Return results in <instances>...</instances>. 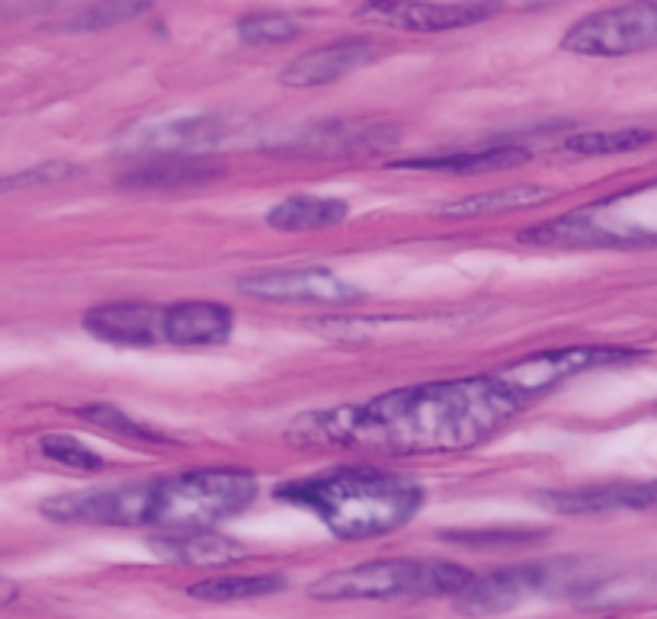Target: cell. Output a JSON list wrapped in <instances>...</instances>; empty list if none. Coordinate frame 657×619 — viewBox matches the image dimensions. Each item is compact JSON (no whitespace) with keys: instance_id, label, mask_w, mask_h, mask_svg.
<instances>
[{"instance_id":"cell-1","label":"cell","mask_w":657,"mask_h":619,"mask_svg":"<svg viewBox=\"0 0 657 619\" xmlns=\"http://www.w3.org/2000/svg\"><path fill=\"white\" fill-rule=\"evenodd\" d=\"M523 405L491 375L423 382L363 405L298 417L288 440L378 455L465 453L494 437Z\"/></svg>"},{"instance_id":"cell-2","label":"cell","mask_w":657,"mask_h":619,"mask_svg":"<svg viewBox=\"0 0 657 619\" xmlns=\"http://www.w3.org/2000/svg\"><path fill=\"white\" fill-rule=\"evenodd\" d=\"M273 495L311 510L333 537L375 539L401 530L423 504V488L378 469H333L311 479H292Z\"/></svg>"},{"instance_id":"cell-3","label":"cell","mask_w":657,"mask_h":619,"mask_svg":"<svg viewBox=\"0 0 657 619\" xmlns=\"http://www.w3.org/2000/svg\"><path fill=\"white\" fill-rule=\"evenodd\" d=\"M257 497V479L247 469H190L138 485V527L165 533H196L238 517Z\"/></svg>"},{"instance_id":"cell-4","label":"cell","mask_w":657,"mask_h":619,"mask_svg":"<svg viewBox=\"0 0 657 619\" xmlns=\"http://www.w3.org/2000/svg\"><path fill=\"white\" fill-rule=\"evenodd\" d=\"M475 575L443 559H378L318 578L315 600H398V597H458Z\"/></svg>"},{"instance_id":"cell-5","label":"cell","mask_w":657,"mask_h":619,"mask_svg":"<svg viewBox=\"0 0 657 619\" xmlns=\"http://www.w3.org/2000/svg\"><path fill=\"white\" fill-rule=\"evenodd\" d=\"M657 45V0L597 10L565 33L562 48L590 58H619Z\"/></svg>"},{"instance_id":"cell-6","label":"cell","mask_w":657,"mask_h":619,"mask_svg":"<svg viewBox=\"0 0 657 619\" xmlns=\"http://www.w3.org/2000/svg\"><path fill=\"white\" fill-rule=\"evenodd\" d=\"M635 357H638L635 350H619V347H562V350H545V353H533L520 363H510V367L494 372V379L520 405H526L580 372L628 363Z\"/></svg>"},{"instance_id":"cell-7","label":"cell","mask_w":657,"mask_h":619,"mask_svg":"<svg viewBox=\"0 0 657 619\" xmlns=\"http://www.w3.org/2000/svg\"><path fill=\"white\" fill-rule=\"evenodd\" d=\"M571 578H577L575 562H533V565L500 569L485 578L472 581L455 597V610L465 617H497L520 607L533 594H548L555 587H565Z\"/></svg>"},{"instance_id":"cell-8","label":"cell","mask_w":657,"mask_h":619,"mask_svg":"<svg viewBox=\"0 0 657 619\" xmlns=\"http://www.w3.org/2000/svg\"><path fill=\"white\" fill-rule=\"evenodd\" d=\"M238 290L263 302H308V305H353L363 290L347 283L328 267H292L263 270L238 280Z\"/></svg>"},{"instance_id":"cell-9","label":"cell","mask_w":657,"mask_h":619,"mask_svg":"<svg viewBox=\"0 0 657 619\" xmlns=\"http://www.w3.org/2000/svg\"><path fill=\"white\" fill-rule=\"evenodd\" d=\"M395 142L398 128L385 120H333V123L308 125L305 132L292 135L273 151L286 158H350V155H372Z\"/></svg>"},{"instance_id":"cell-10","label":"cell","mask_w":657,"mask_h":619,"mask_svg":"<svg viewBox=\"0 0 657 619\" xmlns=\"http://www.w3.org/2000/svg\"><path fill=\"white\" fill-rule=\"evenodd\" d=\"M523 245L539 248H603V250H638L657 248V235L642 228H613L603 222L597 209H580L565 218H552L520 232Z\"/></svg>"},{"instance_id":"cell-11","label":"cell","mask_w":657,"mask_h":619,"mask_svg":"<svg viewBox=\"0 0 657 619\" xmlns=\"http://www.w3.org/2000/svg\"><path fill=\"white\" fill-rule=\"evenodd\" d=\"M497 3H478V0H382V3H363L356 13L370 23H385L411 33H446L475 26L494 16Z\"/></svg>"},{"instance_id":"cell-12","label":"cell","mask_w":657,"mask_h":619,"mask_svg":"<svg viewBox=\"0 0 657 619\" xmlns=\"http://www.w3.org/2000/svg\"><path fill=\"white\" fill-rule=\"evenodd\" d=\"M167 308L151 302H113L90 308L83 315V328L93 337L120 347H155L167 340Z\"/></svg>"},{"instance_id":"cell-13","label":"cell","mask_w":657,"mask_h":619,"mask_svg":"<svg viewBox=\"0 0 657 619\" xmlns=\"http://www.w3.org/2000/svg\"><path fill=\"white\" fill-rule=\"evenodd\" d=\"M378 55V45L370 40H340L311 48L298 58H292L286 68L280 71V81L295 90L305 87H321V83L340 81L343 75L370 65L372 58Z\"/></svg>"},{"instance_id":"cell-14","label":"cell","mask_w":657,"mask_h":619,"mask_svg":"<svg viewBox=\"0 0 657 619\" xmlns=\"http://www.w3.org/2000/svg\"><path fill=\"white\" fill-rule=\"evenodd\" d=\"M539 504L555 514H603V510H645L657 507V479L638 485H597L575 492H545Z\"/></svg>"},{"instance_id":"cell-15","label":"cell","mask_w":657,"mask_h":619,"mask_svg":"<svg viewBox=\"0 0 657 619\" xmlns=\"http://www.w3.org/2000/svg\"><path fill=\"white\" fill-rule=\"evenodd\" d=\"M228 123L218 116H186V120H170L145 128L135 135V142H125L128 151H145V155H186L196 148H212L225 138Z\"/></svg>"},{"instance_id":"cell-16","label":"cell","mask_w":657,"mask_h":619,"mask_svg":"<svg viewBox=\"0 0 657 619\" xmlns=\"http://www.w3.org/2000/svg\"><path fill=\"white\" fill-rule=\"evenodd\" d=\"M167 344L177 347H215L235 330V312L222 302H180L167 308Z\"/></svg>"},{"instance_id":"cell-17","label":"cell","mask_w":657,"mask_h":619,"mask_svg":"<svg viewBox=\"0 0 657 619\" xmlns=\"http://www.w3.org/2000/svg\"><path fill=\"white\" fill-rule=\"evenodd\" d=\"M151 552L161 555L167 562H183V565H228L241 562L247 552L241 542L212 533V530H196V533H165L151 539Z\"/></svg>"},{"instance_id":"cell-18","label":"cell","mask_w":657,"mask_h":619,"mask_svg":"<svg viewBox=\"0 0 657 619\" xmlns=\"http://www.w3.org/2000/svg\"><path fill=\"white\" fill-rule=\"evenodd\" d=\"M347 203L333 196H288L267 212V225L276 232H321L347 218Z\"/></svg>"},{"instance_id":"cell-19","label":"cell","mask_w":657,"mask_h":619,"mask_svg":"<svg viewBox=\"0 0 657 619\" xmlns=\"http://www.w3.org/2000/svg\"><path fill=\"white\" fill-rule=\"evenodd\" d=\"M530 161L526 148L517 145H497L485 151H465V155H446V158H414L398 167L408 170H430V173H462V177H478V173H494V170H510Z\"/></svg>"},{"instance_id":"cell-20","label":"cell","mask_w":657,"mask_h":619,"mask_svg":"<svg viewBox=\"0 0 657 619\" xmlns=\"http://www.w3.org/2000/svg\"><path fill=\"white\" fill-rule=\"evenodd\" d=\"M222 167L200 158H170V161H148L138 170L125 173L123 187L135 190H177V187H193L218 177Z\"/></svg>"},{"instance_id":"cell-21","label":"cell","mask_w":657,"mask_h":619,"mask_svg":"<svg viewBox=\"0 0 657 619\" xmlns=\"http://www.w3.org/2000/svg\"><path fill=\"white\" fill-rule=\"evenodd\" d=\"M286 590L283 575H218L206 578L200 584H190V597L208 600V604H231V600H253V597H267Z\"/></svg>"},{"instance_id":"cell-22","label":"cell","mask_w":657,"mask_h":619,"mask_svg":"<svg viewBox=\"0 0 657 619\" xmlns=\"http://www.w3.org/2000/svg\"><path fill=\"white\" fill-rule=\"evenodd\" d=\"M552 193L545 187H507V190H491V193H478L468 200H455L440 209V215L450 218H475V215H494V212H507V209H530L548 203Z\"/></svg>"},{"instance_id":"cell-23","label":"cell","mask_w":657,"mask_h":619,"mask_svg":"<svg viewBox=\"0 0 657 619\" xmlns=\"http://www.w3.org/2000/svg\"><path fill=\"white\" fill-rule=\"evenodd\" d=\"M648 142H655L652 132L645 128H616V132H584L565 138V151L571 155H587V158H600V155H625V151H638Z\"/></svg>"},{"instance_id":"cell-24","label":"cell","mask_w":657,"mask_h":619,"mask_svg":"<svg viewBox=\"0 0 657 619\" xmlns=\"http://www.w3.org/2000/svg\"><path fill=\"white\" fill-rule=\"evenodd\" d=\"M298 36V23L283 13H250L238 23V40L245 45H276Z\"/></svg>"},{"instance_id":"cell-25","label":"cell","mask_w":657,"mask_h":619,"mask_svg":"<svg viewBox=\"0 0 657 619\" xmlns=\"http://www.w3.org/2000/svg\"><path fill=\"white\" fill-rule=\"evenodd\" d=\"M42 453L68 469H78V472H97L103 469V455H97L90 447H83L81 440L68 437V434H48L39 440Z\"/></svg>"},{"instance_id":"cell-26","label":"cell","mask_w":657,"mask_h":619,"mask_svg":"<svg viewBox=\"0 0 657 619\" xmlns=\"http://www.w3.org/2000/svg\"><path fill=\"white\" fill-rule=\"evenodd\" d=\"M81 417L83 420H90V424L106 427V430H116V434H123V437H135V440H165L158 430L145 427V424L135 420V417H125L123 412H116V408H110V405H87V408H81Z\"/></svg>"},{"instance_id":"cell-27","label":"cell","mask_w":657,"mask_h":619,"mask_svg":"<svg viewBox=\"0 0 657 619\" xmlns=\"http://www.w3.org/2000/svg\"><path fill=\"white\" fill-rule=\"evenodd\" d=\"M83 170L78 165H68V161H52V165H39L33 170H20L13 177L3 180V190H16V187H36V183H58V180H71V177H81Z\"/></svg>"},{"instance_id":"cell-28","label":"cell","mask_w":657,"mask_h":619,"mask_svg":"<svg viewBox=\"0 0 657 619\" xmlns=\"http://www.w3.org/2000/svg\"><path fill=\"white\" fill-rule=\"evenodd\" d=\"M443 539L450 542H465V545H510V542H530L539 539V533L533 530H485V533H443Z\"/></svg>"}]
</instances>
